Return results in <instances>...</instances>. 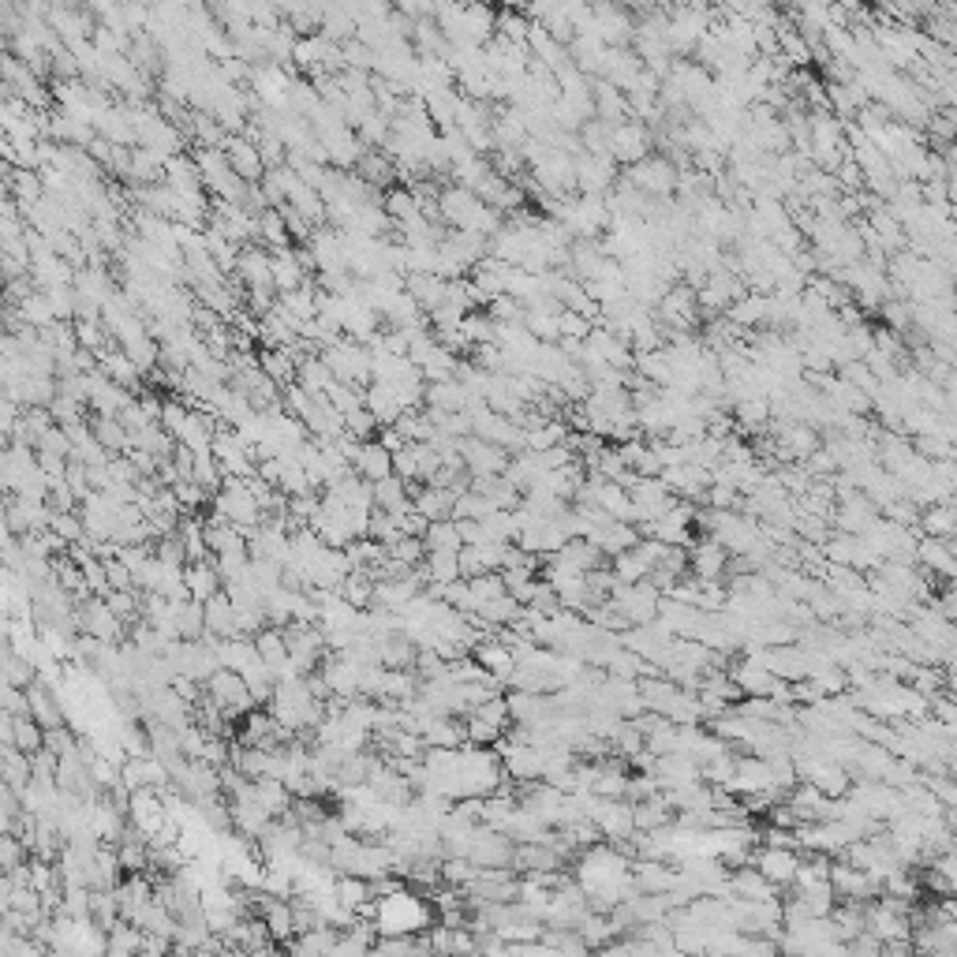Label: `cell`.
Here are the masks:
<instances>
[{
	"mask_svg": "<svg viewBox=\"0 0 957 957\" xmlns=\"http://www.w3.org/2000/svg\"><path fill=\"white\" fill-rule=\"evenodd\" d=\"M214 513L225 516L229 524H236V528L251 531L262 524V509H258L255 494H251V486H247V479H240V475H225V483L214 490Z\"/></svg>",
	"mask_w": 957,
	"mask_h": 957,
	"instance_id": "1",
	"label": "cell"
},
{
	"mask_svg": "<svg viewBox=\"0 0 957 957\" xmlns=\"http://www.w3.org/2000/svg\"><path fill=\"white\" fill-rule=\"evenodd\" d=\"M202 688H206V696L225 711V718L229 722H236L240 715H247L251 707H255V700H251V688H247V681H243V673L236 670H225V666H217L206 681H202Z\"/></svg>",
	"mask_w": 957,
	"mask_h": 957,
	"instance_id": "2",
	"label": "cell"
},
{
	"mask_svg": "<svg viewBox=\"0 0 957 957\" xmlns=\"http://www.w3.org/2000/svg\"><path fill=\"white\" fill-rule=\"evenodd\" d=\"M677 165L666 154H647L636 165H629V180L636 191H643L647 199H673V187H677Z\"/></svg>",
	"mask_w": 957,
	"mask_h": 957,
	"instance_id": "3",
	"label": "cell"
},
{
	"mask_svg": "<svg viewBox=\"0 0 957 957\" xmlns=\"http://www.w3.org/2000/svg\"><path fill=\"white\" fill-rule=\"evenodd\" d=\"M827 879H830V886H834V898L838 901H860V905H868V901H875L879 894H883L879 879H872V875L853 868V864H845L842 857L830 860Z\"/></svg>",
	"mask_w": 957,
	"mask_h": 957,
	"instance_id": "4",
	"label": "cell"
},
{
	"mask_svg": "<svg viewBox=\"0 0 957 957\" xmlns=\"http://www.w3.org/2000/svg\"><path fill=\"white\" fill-rule=\"evenodd\" d=\"M457 453L464 460V468L472 475H501L505 464H509V449L501 445L486 442L479 434H468V438H457Z\"/></svg>",
	"mask_w": 957,
	"mask_h": 957,
	"instance_id": "5",
	"label": "cell"
},
{
	"mask_svg": "<svg viewBox=\"0 0 957 957\" xmlns=\"http://www.w3.org/2000/svg\"><path fill=\"white\" fill-rule=\"evenodd\" d=\"M576 187L580 195H610L617 184V161L610 154H576Z\"/></svg>",
	"mask_w": 957,
	"mask_h": 957,
	"instance_id": "6",
	"label": "cell"
},
{
	"mask_svg": "<svg viewBox=\"0 0 957 957\" xmlns=\"http://www.w3.org/2000/svg\"><path fill=\"white\" fill-rule=\"evenodd\" d=\"M79 629L90 632V636H98L101 643H120L124 640V632H128V625L105 606L101 595H90V602L83 599V606H79Z\"/></svg>",
	"mask_w": 957,
	"mask_h": 957,
	"instance_id": "7",
	"label": "cell"
},
{
	"mask_svg": "<svg viewBox=\"0 0 957 957\" xmlns=\"http://www.w3.org/2000/svg\"><path fill=\"white\" fill-rule=\"evenodd\" d=\"M752 864L759 868V875L774 883L778 890H786L793 883V872L800 864V849H789V845H763L759 853H752Z\"/></svg>",
	"mask_w": 957,
	"mask_h": 957,
	"instance_id": "8",
	"label": "cell"
},
{
	"mask_svg": "<svg viewBox=\"0 0 957 957\" xmlns=\"http://www.w3.org/2000/svg\"><path fill=\"white\" fill-rule=\"evenodd\" d=\"M726 561L729 550L718 539H711V535H700L688 546V572L700 576V580H722L726 576Z\"/></svg>",
	"mask_w": 957,
	"mask_h": 957,
	"instance_id": "9",
	"label": "cell"
},
{
	"mask_svg": "<svg viewBox=\"0 0 957 957\" xmlns=\"http://www.w3.org/2000/svg\"><path fill=\"white\" fill-rule=\"evenodd\" d=\"M916 569L935 572L939 580H954L957 576V558H954V543L950 539H935V535H920L916 539Z\"/></svg>",
	"mask_w": 957,
	"mask_h": 957,
	"instance_id": "10",
	"label": "cell"
},
{
	"mask_svg": "<svg viewBox=\"0 0 957 957\" xmlns=\"http://www.w3.org/2000/svg\"><path fill=\"white\" fill-rule=\"evenodd\" d=\"M726 789L737 793V797H752V793L774 789L771 763L763 756H737V767H733V778L726 782Z\"/></svg>",
	"mask_w": 957,
	"mask_h": 957,
	"instance_id": "11",
	"label": "cell"
},
{
	"mask_svg": "<svg viewBox=\"0 0 957 957\" xmlns=\"http://www.w3.org/2000/svg\"><path fill=\"white\" fill-rule=\"evenodd\" d=\"M221 150H225L229 169L240 176L243 184H258V180L266 176V161H262V154H258V146L251 143V139H236V135H229V139L221 143Z\"/></svg>",
	"mask_w": 957,
	"mask_h": 957,
	"instance_id": "12",
	"label": "cell"
},
{
	"mask_svg": "<svg viewBox=\"0 0 957 957\" xmlns=\"http://www.w3.org/2000/svg\"><path fill=\"white\" fill-rule=\"evenodd\" d=\"M128 823L143 830V834H154V830L165 823V804H161L158 789H131L128 793Z\"/></svg>",
	"mask_w": 957,
	"mask_h": 957,
	"instance_id": "13",
	"label": "cell"
},
{
	"mask_svg": "<svg viewBox=\"0 0 957 957\" xmlns=\"http://www.w3.org/2000/svg\"><path fill=\"white\" fill-rule=\"evenodd\" d=\"M726 879H729V890H733V898H744V901H771V898H778V886L767 883V879L759 875L756 864H741V868H729Z\"/></svg>",
	"mask_w": 957,
	"mask_h": 957,
	"instance_id": "14",
	"label": "cell"
},
{
	"mask_svg": "<svg viewBox=\"0 0 957 957\" xmlns=\"http://www.w3.org/2000/svg\"><path fill=\"white\" fill-rule=\"evenodd\" d=\"M472 658L479 662V666H483L486 673H490V677H494V681H501V685L509 681V673H513V666H516L513 651H509V647H505L498 636H486V640L475 643Z\"/></svg>",
	"mask_w": 957,
	"mask_h": 957,
	"instance_id": "15",
	"label": "cell"
},
{
	"mask_svg": "<svg viewBox=\"0 0 957 957\" xmlns=\"http://www.w3.org/2000/svg\"><path fill=\"white\" fill-rule=\"evenodd\" d=\"M587 543L599 546L602 558H614V554H621V550H632V546L640 543V531H636V524L610 520V524H602V528L591 531V535H587Z\"/></svg>",
	"mask_w": 957,
	"mask_h": 957,
	"instance_id": "16",
	"label": "cell"
},
{
	"mask_svg": "<svg viewBox=\"0 0 957 957\" xmlns=\"http://www.w3.org/2000/svg\"><path fill=\"white\" fill-rule=\"evenodd\" d=\"M27 715L34 718L42 729L64 726V707H60L57 692H49V688L38 685V681H30L27 685Z\"/></svg>",
	"mask_w": 957,
	"mask_h": 957,
	"instance_id": "17",
	"label": "cell"
},
{
	"mask_svg": "<svg viewBox=\"0 0 957 957\" xmlns=\"http://www.w3.org/2000/svg\"><path fill=\"white\" fill-rule=\"evenodd\" d=\"M352 472L359 475V479H367V483H378V479H386V475H393V453H389L382 442H363L359 445L356 460H352Z\"/></svg>",
	"mask_w": 957,
	"mask_h": 957,
	"instance_id": "18",
	"label": "cell"
},
{
	"mask_svg": "<svg viewBox=\"0 0 957 957\" xmlns=\"http://www.w3.org/2000/svg\"><path fill=\"white\" fill-rule=\"evenodd\" d=\"M202 621H206V632L217 636V640L240 636V632H236V614H232V599L225 595V587L202 602Z\"/></svg>",
	"mask_w": 957,
	"mask_h": 957,
	"instance_id": "19",
	"label": "cell"
},
{
	"mask_svg": "<svg viewBox=\"0 0 957 957\" xmlns=\"http://www.w3.org/2000/svg\"><path fill=\"white\" fill-rule=\"evenodd\" d=\"M591 501H595V505H599V509L610 516V520L636 524V505H632V498H629V490H625V486H617V483H610V479H606V483L595 486Z\"/></svg>",
	"mask_w": 957,
	"mask_h": 957,
	"instance_id": "20",
	"label": "cell"
},
{
	"mask_svg": "<svg viewBox=\"0 0 957 957\" xmlns=\"http://www.w3.org/2000/svg\"><path fill=\"white\" fill-rule=\"evenodd\" d=\"M453 501H457V494H453L449 486H430V483H423V486H419V490L412 494L415 513H423L427 520H453Z\"/></svg>",
	"mask_w": 957,
	"mask_h": 957,
	"instance_id": "21",
	"label": "cell"
},
{
	"mask_svg": "<svg viewBox=\"0 0 957 957\" xmlns=\"http://www.w3.org/2000/svg\"><path fill=\"white\" fill-rule=\"evenodd\" d=\"M184 584H187V595H191L195 602H206L210 595H214V591H221V572H217L214 558L187 561Z\"/></svg>",
	"mask_w": 957,
	"mask_h": 957,
	"instance_id": "22",
	"label": "cell"
},
{
	"mask_svg": "<svg viewBox=\"0 0 957 957\" xmlns=\"http://www.w3.org/2000/svg\"><path fill=\"white\" fill-rule=\"evenodd\" d=\"M258 367H262V374L270 378L273 386H292L296 371H300V359L292 356V348H266L258 356Z\"/></svg>",
	"mask_w": 957,
	"mask_h": 957,
	"instance_id": "23",
	"label": "cell"
},
{
	"mask_svg": "<svg viewBox=\"0 0 957 957\" xmlns=\"http://www.w3.org/2000/svg\"><path fill=\"white\" fill-rule=\"evenodd\" d=\"M371 494H374V509H389V513H408V509H412L408 479H400V475H386V479L371 483Z\"/></svg>",
	"mask_w": 957,
	"mask_h": 957,
	"instance_id": "24",
	"label": "cell"
},
{
	"mask_svg": "<svg viewBox=\"0 0 957 957\" xmlns=\"http://www.w3.org/2000/svg\"><path fill=\"white\" fill-rule=\"evenodd\" d=\"M255 804L270 815V819H281V815H288V808H292V793H288V786L281 778H255Z\"/></svg>",
	"mask_w": 957,
	"mask_h": 957,
	"instance_id": "25",
	"label": "cell"
},
{
	"mask_svg": "<svg viewBox=\"0 0 957 957\" xmlns=\"http://www.w3.org/2000/svg\"><path fill=\"white\" fill-rule=\"evenodd\" d=\"M270 273H273V292H292V288L303 285V266L296 251L285 247V251H273L270 255Z\"/></svg>",
	"mask_w": 957,
	"mask_h": 957,
	"instance_id": "26",
	"label": "cell"
},
{
	"mask_svg": "<svg viewBox=\"0 0 957 957\" xmlns=\"http://www.w3.org/2000/svg\"><path fill=\"white\" fill-rule=\"evenodd\" d=\"M90 434L98 438L109 453H128V445H131V438H128V430H124V423L116 419V415H98V412H90Z\"/></svg>",
	"mask_w": 957,
	"mask_h": 957,
	"instance_id": "27",
	"label": "cell"
},
{
	"mask_svg": "<svg viewBox=\"0 0 957 957\" xmlns=\"http://www.w3.org/2000/svg\"><path fill=\"white\" fill-rule=\"evenodd\" d=\"M666 823H673V808L666 804L662 793L632 804V827L636 830H658V827H666Z\"/></svg>",
	"mask_w": 957,
	"mask_h": 957,
	"instance_id": "28",
	"label": "cell"
},
{
	"mask_svg": "<svg viewBox=\"0 0 957 957\" xmlns=\"http://www.w3.org/2000/svg\"><path fill=\"white\" fill-rule=\"evenodd\" d=\"M916 528L924 531V535H935V539H954V501H935V505H928L924 513H920V520H916Z\"/></svg>",
	"mask_w": 957,
	"mask_h": 957,
	"instance_id": "29",
	"label": "cell"
},
{
	"mask_svg": "<svg viewBox=\"0 0 957 957\" xmlns=\"http://www.w3.org/2000/svg\"><path fill=\"white\" fill-rule=\"evenodd\" d=\"M472 490L486 494L498 509H516V501H520V490L505 475H472Z\"/></svg>",
	"mask_w": 957,
	"mask_h": 957,
	"instance_id": "30",
	"label": "cell"
},
{
	"mask_svg": "<svg viewBox=\"0 0 957 957\" xmlns=\"http://www.w3.org/2000/svg\"><path fill=\"white\" fill-rule=\"evenodd\" d=\"M341 599L348 602V606H356V610H367L374 599V580L367 569H348V576L341 580Z\"/></svg>",
	"mask_w": 957,
	"mask_h": 957,
	"instance_id": "31",
	"label": "cell"
},
{
	"mask_svg": "<svg viewBox=\"0 0 957 957\" xmlns=\"http://www.w3.org/2000/svg\"><path fill=\"white\" fill-rule=\"evenodd\" d=\"M419 569L427 572V580H434V584H449V580L460 576L457 550H427L423 561H419Z\"/></svg>",
	"mask_w": 957,
	"mask_h": 957,
	"instance_id": "32",
	"label": "cell"
},
{
	"mask_svg": "<svg viewBox=\"0 0 957 957\" xmlns=\"http://www.w3.org/2000/svg\"><path fill=\"white\" fill-rule=\"evenodd\" d=\"M12 744L19 748V752L34 756V752L45 744V729L38 726L30 715H12Z\"/></svg>",
	"mask_w": 957,
	"mask_h": 957,
	"instance_id": "33",
	"label": "cell"
},
{
	"mask_svg": "<svg viewBox=\"0 0 957 957\" xmlns=\"http://www.w3.org/2000/svg\"><path fill=\"white\" fill-rule=\"evenodd\" d=\"M610 565H614V576H617V584H640V580H647V572H651V565L636 554V546L632 550H621V554H614L610 558Z\"/></svg>",
	"mask_w": 957,
	"mask_h": 957,
	"instance_id": "34",
	"label": "cell"
},
{
	"mask_svg": "<svg viewBox=\"0 0 957 957\" xmlns=\"http://www.w3.org/2000/svg\"><path fill=\"white\" fill-rule=\"evenodd\" d=\"M423 546L427 550H460L464 539L457 531V520H430L427 531H423Z\"/></svg>",
	"mask_w": 957,
	"mask_h": 957,
	"instance_id": "35",
	"label": "cell"
},
{
	"mask_svg": "<svg viewBox=\"0 0 957 957\" xmlns=\"http://www.w3.org/2000/svg\"><path fill=\"white\" fill-rule=\"evenodd\" d=\"M333 894H337V901H341L344 909L356 913L359 905L371 898V879H363V875H341V879L333 883Z\"/></svg>",
	"mask_w": 957,
	"mask_h": 957,
	"instance_id": "36",
	"label": "cell"
},
{
	"mask_svg": "<svg viewBox=\"0 0 957 957\" xmlns=\"http://www.w3.org/2000/svg\"><path fill=\"white\" fill-rule=\"evenodd\" d=\"M494 509H498L494 501L468 486V490L457 494V501H453V520H483V516H490Z\"/></svg>",
	"mask_w": 957,
	"mask_h": 957,
	"instance_id": "37",
	"label": "cell"
},
{
	"mask_svg": "<svg viewBox=\"0 0 957 957\" xmlns=\"http://www.w3.org/2000/svg\"><path fill=\"white\" fill-rule=\"evenodd\" d=\"M45 528L53 531V535H60L64 543H83L86 539V528H83V516L79 513H57V509H49V524Z\"/></svg>",
	"mask_w": 957,
	"mask_h": 957,
	"instance_id": "38",
	"label": "cell"
},
{
	"mask_svg": "<svg viewBox=\"0 0 957 957\" xmlns=\"http://www.w3.org/2000/svg\"><path fill=\"white\" fill-rule=\"evenodd\" d=\"M386 554L415 569V565L423 561V554H427V546H423V539H419V535H397L393 543H386Z\"/></svg>",
	"mask_w": 957,
	"mask_h": 957,
	"instance_id": "39",
	"label": "cell"
},
{
	"mask_svg": "<svg viewBox=\"0 0 957 957\" xmlns=\"http://www.w3.org/2000/svg\"><path fill=\"white\" fill-rule=\"evenodd\" d=\"M475 875H479V868H475L468 857H442V883L445 886H460V890H464Z\"/></svg>",
	"mask_w": 957,
	"mask_h": 957,
	"instance_id": "40",
	"label": "cell"
},
{
	"mask_svg": "<svg viewBox=\"0 0 957 957\" xmlns=\"http://www.w3.org/2000/svg\"><path fill=\"white\" fill-rule=\"evenodd\" d=\"M27 860V845L12 830H0V872H12Z\"/></svg>",
	"mask_w": 957,
	"mask_h": 957,
	"instance_id": "41",
	"label": "cell"
},
{
	"mask_svg": "<svg viewBox=\"0 0 957 957\" xmlns=\"http://www.w3.org/2000/svg\"><path fill=\"white\" fill-rule=\"evenodd\" d=\"M468 715H475V718H483V722H490V726H498V729H505L509 726V703H505V696H490V700H483L479 707H472Z\"/></svg>",
	"mask_w": 957,
	"mask_h": 957,
	"instance_id": "42",
	"label": "cell"
},
{
	"mask_svg": "<svg viewBox=\"0 0 957 957\" xmlns=\"http://www.w3.org/2000/svg\"><path fill=\"white\" fill-rule=\"evenodd\" d=\"M655 793H662L658 789V782H655V774H647V771H640V774H632L629 771V786H625V800H647V797H655Z\"/></svg>",
	"mask_w": 957,
	"mask_h": 957,
	"instance_id": "43",
	"label": "cell"
},
{
	"mask_svg": "<svg viewBox=\"0 0 957 957\" xmlns=\"http://www.w3.org/2000/svg\"><path fill=\"white\" fill-rule=\"evenodd\" d=\"M105 561V580H109V591H135V584H131V569L124 565V561L116 558H101Z\"/></svg>",
	"mask_w": 957,
	"mask_h": 957,
	"instance_id": "44",
	"label": "cell"
},
{
	"mask_svg": "<svg viewBox=\"0 0 957 957\" xmlns=\"http://www.w3.org/2000/svg\"><path fill=\"white\" fill-rule=\"evenodd\" d=\"M475 550H479V561H483V569H486V572H501L509 543H479Z\"/></svg>",
	"mask_w": 957,
	"mask_h": 957,
	"instance_id": "45",
	"label": "cell"
},
{
	"mask_svg": "<svg viewBox=\"0 0 957 957\" xmlns=\"http://www.w3.org/2000/svg\"><path fill=\"white\" fill-rule=\"evenodd\" d=\"M457 565H460V576H464V580H472V576H483V572H486L483 561H479V550H475V546H468V543L457 550Z\"/></svg>",
	"mask_w": 957,
	"mask_h": 957,
	"instance_id": "46",
	"label": "cell"
},
{
	"mask_svg": "<svg viewBox=\"0 0 957 957\" xmlns=\"http://www.w3.org/2000/svg\"><path fill=\"white\" fill-rule=\"evenodd\" d=\"M457 531H460V539H464L468 546L486 543V531H483V524H479V520H457Z\"/></svg>",
	"mask_w": 957,
	"mask_h": 957,
	"instance_id": "47",
	"label": "cell"
},
{
	"mask_svg": "<svg viewBox=\"0 0 957 957\" xmlns=\"http://www.w3.org/2000/svg\"><path fill=\"white\" fill-rule=\"evenodd\" d=\"M378 430H382V438H378V442L386 445L389 453H397V449H404V438H400V434H397V427H378Z\"/></svg>",
	"mask_w": 957,
	"mask_h": 957,
	"instance_id": "48",
	"label": "cell"
},
{
	"mask_svg": "<svg viewBox=\"0 0 957 957\" xmlns=\"http://www.w3.org/2000/svg\"><path fill=\"white\" fill-rule=\"evenodd\" d=\"M457 4H490V0H457Z\"/></svg>",
	"mask_w": 957,
	"mask_h": 957,
	"instance_id": "49",
	"label": "cell"
}]
</instances>
